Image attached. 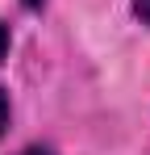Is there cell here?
<instances>
[{
    "mask_svg": "<svg viewBox=\"0 0 150 155\" xmlns=\"http://www.w3.org/2000/svg\"><path fill=\"white\" fill-rule=\"evenodd\" d=\"M4 126H8V97H4V88H0V134H4Z\"/></svg>",
    "mask_w": 150,
    "mask_h": 155,
    "instance_id": "1",
    "label": "cell"
},
{
    "mask_svg": "<svg viewBox=\"0 0 150 155\" xmlns=\"http://www.w3.org/2000/svg\"><path fill=\"white\" fill-rule=\"evenodd\" d=\"M133 8H138V17L150 25V0H133Z\"/></svg>",
    "mask_w": 150,
    "mask_h": 155,
    "instance_id": "2",
    "label": "cell"
},
{
    "mask_svg": "<svg viewBox=\"0 0 150 155\" xmlns=\"http://www.w3.org/2000/svg\"><path fill=\"white\" fill-rule=\"evenodd\" d=\"M4 51H8V25H0V59H4Z\"/></svg>",
    "mask_w": 150,
    "mask_h": 155,
    "instance_id": "3",
    "label": "cell"
},
{
    "mask_svg": "<svg viewBox=\"0 0 150 155\" xmlns=\"http://www.w3.org/2000/svg\"><path fill=\"white\" fill-rule=\"evenodd\" d=\"M21 155H50L46 147H29V151H21Z\"/></svg>",
    "mask_w": 150,
    "mask_h": 155,
    "instance_id": "4",
    "label": "cell"
},
{
    "mask_svg": "<svg viewBox=\"0 0 150 155\" xmlns=\"http://www.w3.org/2000/svg\"><path fill=\"white\" fill-rule=\"evenodd\" d=\"M25 8H42V0H25Z\"/></svg>",
    "mask_w": 150,
    "mask_h": 155,
    "instance_id": "5",
    "label": "cell"
}]
</instances>
